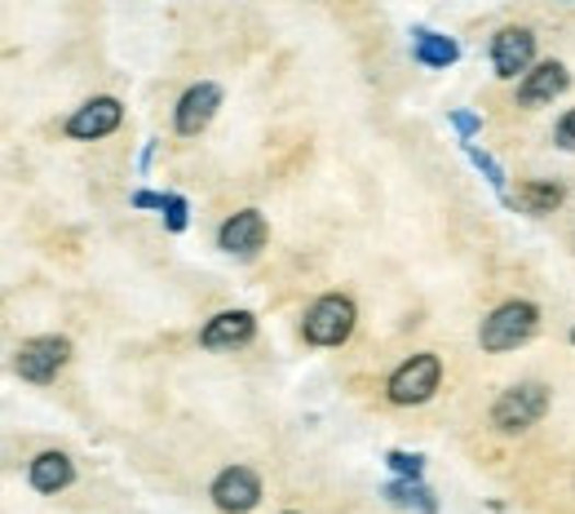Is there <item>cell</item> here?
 <instances>
[{
  "label": "cell",
  "mask_w": 575,
  "mask_h": 514,
  "mask_svg": "<svg viewBox=\"0 0 575 514\" xmlns=\"http://www.w3.org/2000/svg\"><path fill=\"white\" fill-rule=\"evenodd\" d=\"M536 329H540V306L514 297V301H501L496 311L483 320V329H479V346H483L487 355H505V351L527 346V342L536 338Z\"/></svg>",
  "instance_id": "6da1fadb"
},
{
  "label": "cell",
  "mask_w": 575,
  "mask_h": 514,
  "mask_svg": "<svg viewBox=\"0 0 575 514\" xmlns=\"http://www.w3.org/2000/svg\"><path fill=\"white\" fill-rule=\"evenodd\" d=\"M359 324V306L355 297H345V293H323L319 301H310V311L301 320V338L310 346H345L350 342Z\"/></svg>",
  "instance_id": "7a4b0ae2"
},
{
  "label": "cell",
  "mask_w": 575,
  "mask_h": 514,
  "mask_svg": "<svg viewBox=\"0 0 575 514\" xmlns=\"http://www.w3.org/2000/svg\"><path fill=\"white\" fill-rule=\"evenodd\" d=\"M544 413H549V386L544 381H518V386L501 390V399L492 403V426L501 435H522Z\"/></svg>",
  "instance_id": "3957f363"
},
{
  "label": "cell",
  "mask_w": 575,
  "mask_h": 514,
  "mask_svg": "<svg viewBox=\"0 0 575 514\" xmlns=\"http://www.w3.org/2000/svg\"><path fill=\"white\" fill-rule=\"evenodd\" d=\"M438 381H442V359H438L434 351H421V355H407V359L390 373L386 399H390L394 408H416V403H429V399H434Z\"/></svg>",
  "instance_id": "277c9868"
},
{
  "label": "cell",
  "mask_w": 575,
  "mask_h": 514,
  "mask_svg": "<svg viewBox=\"0 0 575 514\" xmlns=\"http://www.w3.org/2000/svg\"><path fill=\"white\" fill-rule=\"evenodd\" d=\"M67 359H71V342L58 338V333H45V338H27V342L19 346L14 368H19V377L32 381V386H49V381L67 368Z\"/></svg>",
  "instance_id": "5b68a950"
},
{
  "label": "cell",
  "mask_w": 575,
  "mask_h": 514,
  "mask_svg": "<svg viewBox=\"0 0 575 514\" xmlns=\"http://www.w3.org/2000/svg\"><path fill=\"white\" fill-rule=\"evenodd\" d=\"M208 496H212V505H217L221 514H249V510L262 505V475H257L253 466H226V470L212 479Z\"/></svg>",
  "instance_id": "8992f818"
},
{
  "label": "cell",
  "mask_w": 575,
  "mask_h": 514,
  "mask_svg": "<svg viewBox=\"0 0 575 514\" xmlns=\"http://www.w3.org/2000/svg\"><path fill=\"white\" fill-rule=\"evenodd\" d=\"M120 121H125L120 98L102 93V98L80 102V107L67 116V125H62V129H67V138H76V142H97V138H106V134L120 129Z\"/></svg>",
  "instance_id": "52a82bcc"
},
{
  "label": "cell",
  "mask_w": 575,
  "mask_h": 514,
  "mask_svg": "<svg viewBox=\"0 0 575 514\" xmlns=\"http://www.w3.org/2000/svg\"><path fill=\"white\" fill-rule=\"evenodd\" d=\"M217 107H221V84H217V80H195V84L177 98V107H173V129H177L182 138H199V134L212 125Z\"/></svg>",
  "instance_id": "ba28073f"
},
{
  "label": "cell",
  "mask_w": 575,
  "mask_h": 514,
  "mask_svg": "<svg viewBox=\"0 0 575 514\" xmlns=\"http://www.w3.org/2000/svg\"><path fill=\"white\" fill-rule=\"evenodd\" d=\"M266 236H271L266 214L262 209H240L217 227V249L230 253V258H257L266 249Z\"/></svg>",
  "instance_id": "9c48e42d"
},
{
  "label": "cell",
  "mask_w": 575,
  "mask_h": 514,
  "mask_svg": "<svg viewBox=\"0 0 575 514\" xmlns=\"http://www.w3.org/2000/svg\"><path fill=\"white\" fill-rule=\"evenodd\" d=\"M536 67V32L531 27H501L492 36V71L501 80H518Z\"/></svg>",
  "instance_id": "30bf717a"
},
{
  "label": "cell",
  "mask_w": 575,
  "mask_h": 514,
  "mask_svg": "<svg viewBox=\"0 0 575 514\" xmlns=\"http://www.w3.org/2000/svg\"><path fill=\"white\" fill-rule=\"evenodd\" d=\"M566 89H571V71H566L557 58H544V62H536V67L518 80V107H527V112L549 107V102L562 98Z\"/></svg>",
  "instance_id": "8fae6325"
},
{
  "label": "cell",
  "mask_w": 575,
  "mask_h": 514,
  "mask_svg": "<svg viewBox=\"0 0 575 514\" xmlns=\"http://www.w3.org/2000/svg\"><path fill=\"white\" fill-rule=\"evenodd\" d=\"M253 338H257L253 311H217V316L199 329V346H204V351H235V346H249Z\"/></svg>",
  "instance_id": "7c38bea8"
},
{
  "label": "cell",
  "mask_w": 575,
  "mask_h": 514,
  "mask_svg": "<svg viewBox=\"0 0 575 514\" xmlns=\"http://www.w3.org/2000/svg\"><path fill=\"white\" fill-rule=\"evenodd\" d=\"M27 483H32L36 492H45V496H58V492H67V488L76 483V461H71L67 453H58V448H45V453L32 457Z\"/></svg>",
  "instance_id": "4fadbf2b"
},
{
  "label": "cell",
  "mask_w": 575,
  "mask_h": 514,
  "mask_svg": "<svg viewBox=\"0 0 575 514\" xmlns=\"http://www.w3.org/2000/svg\"><path fill=\"white\" fill-rule=\"evenodd\" d=\"M412 58L429 71H447L456 58H460V45L442 32H429V27H412Z\"/></svg>",
  "instance_id": "5bb4252c"
},
{
  "label": "cell",
  "mask_w": 575,
  "mask_h": 514,
  "mask_svg": "<svg viewBox=\"0 0 575 514\" xmlns=\"http://www.w3.org/2000/svg\"><path fill=\"white\" fill-rule=\"evenodd\" d=\"M562 199H566V191H562L557 182H536V178H527V182H518L514 209H522V214H531V218H544V214L557 209Z\"/></svg>",
  "instance_id": "9a60e30c"
},
{
  "label": "cell",
  "mask_w": 575,
  "mask_h": 514,
  "mask_svg": "<svg viewBox=\"0 0 575 514\" xmlns=\"http://www.w3.org/2000/svg\"><path fill=\"white\" fill-rule=\"evenodd\" d=\"M386 496H390L394 505H416L421 514H438V501H434V492H429L421 479H399V483L386 488Z\"/></svg>",
  "instance_id": "2e32d148"
},
{
  "label": "cell",
  "mask_w": 575,
  "mask_h": 514,
  "mask_svg": "<svg viewBox=\"0 0 575 514\" xmlns=\"http://www.w3.org/2000/svg\"><path fill=\"white\" fill-rule=\"evenodd\" d=\"M460 147H465V156H470V164H474V169H479V173H483V178L492 182V191H496V195H501L505 204H514V195H509V186H505V169H501V164H496V160H492L487 151H479L474 142H460Z\"/></svg>",
  "instance_id": "e0dca14e"
},
{
  "label": "cell",
  "mask_w": 575,
  "mask_h": 514,
  "mask_svg": "<svg viewBox=\"0 0 575 514\" xmlns=\"http://www.w3.org/2000/svg\"><path fill=\"white\" fill-rule=\"evenodd\" d=\"M160 214H164V227H169L173 236H182V231H186V222H191V204H186V195H173V191H169Z\"/></svg>",
  "instance_id": "ac0fdd59"
},
{
  "label": "cell",
  "mask_w": 575,
  "mask_h": 514,
  "mask_svg": "<svg viewBox=\"0 0 575 514\" xmlns=\"http://www.w3.org/2000/svg\"><path fill=\"white\" fill-rule=\"evenodd\" d=\"M386 466H390L399 479H421V475H425V457H421V453H403V448L386 453Z\"/></svg>",
  "instance_id": "d6986e66"
},
{
  "label": "cell",
  "mask_w": 575,
  "mask_h": 514,
  "mask_svg": "<svg viewBox=\"0 0 575 514\" xmlns=\"http://www.w3.org/2000/svg\"><path fill=\"white\" fill-rule=\"evenodd\" d=\"M451 129L460 134V142H474V134L483 129V121L474 112H451Z\"/></svg>",
  "instance_id": "ffe728a7"
},
{
  "label": "cell",
  "mask_w": 575,
  "mask_h": 514,
  "mask_svg": "<svg viewBox=\"0 0 575 514\" xmlns=\"http://www.w3.org/2000/svg\"><path fill=\"white\" fill-rule=\"evenodd\" d=\"M553 142L562 147V151H575V107L557 121V129H553Z\"/></svg>",
  "instance_id": "44dd1931"
},
{
  "label": "cell",
  "mask_w": 575,
  "mask_h": 514,
  "mask_svg": "<svg viewBox=\"0 0 575 514\" xmlns=\"http://www.w3.org/2000/svg\"><path fill=\"white\" fill-rule=\"evenodd\" d=\"M134 209H164L160 191H134Z\"/></svg>",
  "instance_id": "7402d4cb"
},
{
  "label": "cell",
  "mask_w": 575,
  "mask_h": 514,
  "mask_svg": "<svg viewBox=\"0 0 575 514\" xmlns=\"http://www.w3.org/2000/svg\"><path fill=\"white\" fill-rule=\"evenodd\" d=\"M571 346H575V329H571Z\"/></svg>",
  "instance_id": "603a6c76"
},
{
  "label": "cell",
  "mask_w": 575,
  "mask_h": 514,
  "mask_svg": "<svg viewBox=\"0 0 575 514\" xmlns=\"http://www.w3.org/2000/svg\"><path fill=\"white\" fill-rule=\"evenodd\" d=\"M284 514H297V510H284Z\"/></svg>",
  "instance_id": "cb8c5ba5"
},
{
  "label": "cell",
  "mask_w": 575,
  "mask_h": 514,
  "mask_svg": "<svg viewBox=\"0 0 575 514\" xmlns=\"http://www.w3.org/2000/svg\"><path fill=\"white\" fill-rule=\"evenodd\" d=\"M566 5H571V0H566Z\"/></svg>",
  "instance_id": "d4e9b609"
}]
</instances>
